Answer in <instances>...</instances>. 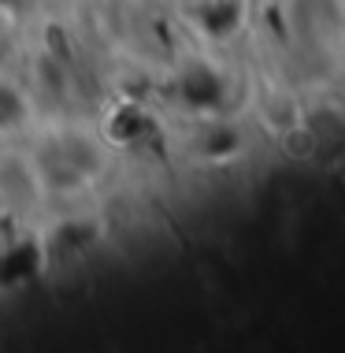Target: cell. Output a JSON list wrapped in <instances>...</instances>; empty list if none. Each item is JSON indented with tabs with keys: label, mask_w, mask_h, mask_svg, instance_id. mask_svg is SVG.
<instances>
[{
	"label": "cell",
	"mask_w": 345,
	"mask_h": 353,
	"mask_svg": "<svg viewBox=\"0 0 345 353\" xmlns=\"http://www.w3.org/2000/svg\"><path fill=\"white\" fill-rule=\"evenodd\" d=\"M23 119H26V101H23V93H19L15 85L0 82V134L15 130Z\"/></svg>",
	"instance_id": "cell-2"
},
{
	"label": "cell",
	"mask_w": 345,
	"mask_h": 353,
	"mask_svg": "<svg viewBox=\"0 0 345 353\" xmlns=\"http://www.w3.org/2000/svg\"><path fill=\"white\" fill-rule=\"evenodd\" d=\"M37 264H41V256H37V245H15V250H8L0 256V286H19V283H30L37 275Z\"/></svg>",
	"instance_id": "cell-1"
},
{
	"label": "cell",
	"mask_w": 345,
	"mask_h": 353,
	"mask_svg": "<svg viewBox=\"0 0 345 353\" xmlns=\"http://www.w3.org/2000/svg\"><path fill=\"white\" fill-rule=\"evenodd\" d=\"M4 4H12V0H4Z\"/></svg>",
	"instance_id": "cell-3"
}]
</instances>
